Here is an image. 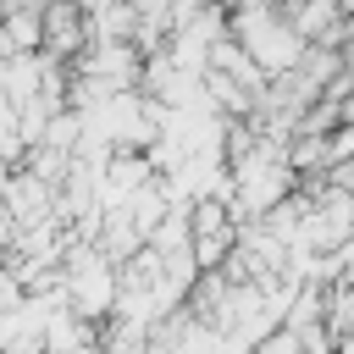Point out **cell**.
Listing matches in <instances>:
<instances>
[{
    "label": "cell",
    "instance_id": "1",
    "mask_svg": "<svg viewBox=\"0 0 354 354\" xmlns=\"http://www.w3.org/2000/svg\"><path fill=\"white\" fill-rule=\"evenodd\" d=\"M116 271L105 266V254L94 249V254H72V266H66V304L77 310V315H105L111 304H116Z\"/></svg>",
    "mask_w": 354,
    "mask_h": 354
},
{
    "label": "cell",
    "instance_id": "2",
    "mask_svg": "<svg viewBox=\"0 0 354 354\" xmlns=\"http://www.w3.org/2000/svg\"><path fill=\"white\" fill-rule=\"evenodd\" d=\"M326 332L343 343V337H354V282H337L332 293H326Z\"/></svg>",
    "mask_w": 354,
    "mask_h": 354
}]
</instances>
